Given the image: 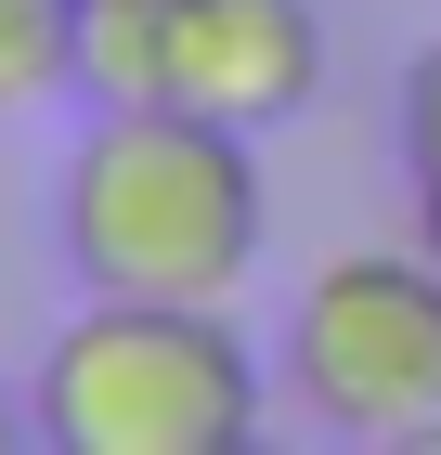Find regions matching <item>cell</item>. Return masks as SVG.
<instances>
[{
  "instance_id": "1",
  "label": "cell",
  "mask_w": 441,
  "mask_h": 455,
  "mask_svg": "<svg viewBox=\"0 0 441 455\" xmlns=\"http://www.w3.org/2000/svg\"><path fill=\"white\" fill-rule=\"evenodd\" d=\"M260 131L182 105H91L66 182H52V247L78 299H234L260 274Z\"/></svg>"
},
{
  "instance_id": "2",
  "label": "cell",
  "mask_w": 441,
  "mask_h": 455,
  "mask_svg": "<svg viewBox=\"0 0 441 455\" xmlns=\"http://www.w3.org/2000/svg\"><path fill=\"white\" fill-rule=\"evenodd\" d=\"M27 417L52 455H247L260 364L221 299H78L27 378Z\"/></svg>"
},
{
  "instance_id": "3",
  "label": "cell",
  "mask_w": 441,
  "mask_h": 455,
  "mask_svg": "<svg viewBox=\"0 0 441 455\" xmlns=\"http://www.w3.org/2000/svg\"><path fill=\"white\" fill-rule=\"evenodd\" d=\"M78 92L91 105H182L221 131H286L325 92V27H311V0H91Z\"/></svg>"
},
{
  "instance_id": "4",
  "label": "cell",
  "mask_w": 441,
  "mask_h": 455,
  "mask_svg": "<svg viewBox=\"0 0 441 455\" xmlns=\"http://www.w3.org/2000/svg\"><path fill=\"white\" fill-rule=\"evenodd\" d=\"M286 390L325 443H441V260L350 247L286 313Z\"/></svg>"
},
{
  "instance_id": "5",
  "label": "cell",
  "mask_w": 441,
  "mask_h": 455,
  "mask_svg": "<svg viewBox=\"0 0 441 455\" xmlns=\"http://www.w3.org/2000/svg\"><path fill=\"white\" fill-rule=\"evenodd\" d=\"M78 13L91 0H0V117L78 92Z\"/></svg>"
},
{
  "instance_id": "6",
  "label": "cell",
  "mask_w": 441,
  "mask_h": 455,
  "mask_svg": "<svg viewBox=\"0 0 441 455\" xmlns=\"http://www.w3.org/2000/svg\"><path fill=\"white\" fill-rule=\"evenodd\" d=\"M403 156L441 170V52H415V78H403Z\"/></svg>"
},
{
  "instance_id": "7",
  "label": "cell",
  "mask_w": 441,
  "mask_h": 455,
  "mask_svg": "<svg viewBox=\"0 0 441 455\" xmlns=\"http://www.w3.org/2000/svg\"><path fill=\"white\" fill-rule=\"evenodd\" d=\"M415 247L441 260V170H415Z\"/></svg>"
},
{
  "instance_id": "8",
  "label": "cell",
  "mask_w": 441,
  "mask_h": 455,
  "mask_svg": "<svg viewBox=\"0 0 441 455\" xmlns=\"http://www.w3.org/2000/svg\"><path fill=\"white\" fill-rule=\"evenodd\" d=\"M27 429H39V417H27V403H0V455H13V443H27Z\"/></svg>"
}]
</instances>
